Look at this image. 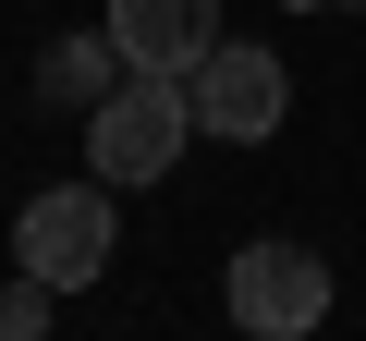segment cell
Returning <instances> with one entry per match:
<instances>
[{
	"mask_svg": "<svg viewBox=\"0 0 366 341\" xmlns=\"http://www.w3.org/2000/svg\"><path fill=\"white\" fill-rule=\"evenodd\" d=\"M196 146V98H183V73H122L98 110H86V158H98V183H159V170Z\"/></svg>",
	"mask_w": 366,
	"mask_h": 341,
	"instance_id": "6da1fadb",
	"label": "cell"
},
{
	"mask_svg": "<svg viewBox=\"0 0 366 341\" xmlns=\"http://www.w3.org/2000/svg\"><path fill=\"white\" fill-rule=\"evenodd\" d=\"M183 98H196V134H232V146H269L281 110H293V73L269 37H220L196 73H183Z\"/></svg>",
	"mask_w": 366,
	"mask_h": 341,
	"instance_id": "7a4b0ae2",
	"label": "cell"
},
{
	"mask_svg": "<svg viewBox=\"0 0 366 341\" xmlns=\"http://www.w3.org/2000/svg\"><path fill=\"white\" fill-rule=\"evenodd\" d=\"M13 256L49 280V292H86L110 268V183H49L13 208Z\"/></svg>",
	"mask_w": 366,
	"mask_h": 341,
	"instance_id": "3957f363",
	"label": "cell"
},
{
	"mask_svg": "<svg viewBox=\"0 0 366 341\" xmlns=\"http://www.w3.org/2000/svg\"><path fill=\"white\" fill-rule=\"evenodd\" d=\"M220 305H232L244 341H305V329L330 317V256H305V244H244L232 280H220Z\"/></svg>",
	"mask_w": 366,
	"mask_h": 341,
	"instance_id": "277c9868",
	"label": "cell"
},
{
	"mask_svg": "<svg viewBox=\"0 0 366 341\" xmlns=\"http://www.w3.org/2000/svg\"><path fill=\"white\" fill-rule=\"evenodd\" d=\"M110 37L134 73H196L220 49V0H110Z\"/></svg>",
	"mask_w": 366,
	"mask_h": 341,
	"instance_id": "5b68a950",
	"label": "cell"
},
{
	"mask_svg": "<svg viewBox=\"0 0 366 341\" xmlns=\"http://www.w3.org/2000/svg\"><path fill=\"white\" fill-rule=\"evenodd\" d=\"M122 73H134V61H122V37H110V25H98V37H49V49H37V98H49V110H98Z\"/></svg>",
	"mask_w": 366,
	"mask_h": 341,
	"instance_id": "8992f818",
	"label": "cell"
},
{
	"mask_svg": "<svg viewBox=\"0 0 366 341\" xmlns=\"http://www.w3.org/2000/svg\"><path fill=\"white\" fill-rule=\"evenodd\" d=\"M37 329H49V280L13 268V280H0V341H37Z\"/></svg>",
	"mask_w": 366,
	"mask_h": 341,
	"instance_id": "52a82bcc",
	"label": "cell"
}]
</instances>
